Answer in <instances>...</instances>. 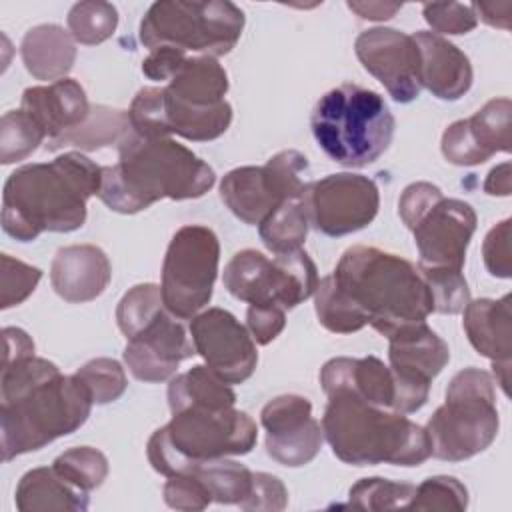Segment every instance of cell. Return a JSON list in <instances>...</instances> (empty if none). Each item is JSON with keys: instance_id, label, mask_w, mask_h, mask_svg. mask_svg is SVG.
I'll list each match as a JSON object with an SVG mask.
<instances>
[{"instance_id": "6da1fadb", "label": "cell", "mask_w": 512, "mask_h": 512, "mask_svg": "<svg viewBox=\"0 0 512 512\" xmlns=\"http://www.w3.org/2000/svg\"><path fill=\"white\" fill-rule=\"evenodd\" d=\"M92 396L72 374L46 358L26 356L2 364L0 438L2 458L44 448L78 430L90 416Z\"/></svg>"}, {"instance_id": "7a4b0ae2", "label": "cell", "mask_w": 512, "mask_h": 512, "mask_svg": "<svg viewBox=\"0 0 512 512\" xmlns=\"http://www.w3.org/2000/svg\"><path fill=\"white\" fill-rule=\"evenodd\" d=\"M102 166L80 152L16 168L2 192V228L20 242L42 232H74L86 222V202L98 194Z\"/></svg>"}, {"instance_id": "3957f363", "label": "cell", "mask_w": 512, "mask_h": 512, "mask_svg": "<svg viewBox=\"0 0 512 512\" xmlns=\"http://www.w3.org/2000/svg\"><path fill=\"white\" fill-rule=\"evenodd\" d=\"M214 182L212 166L170 136L148 138L130 130L118 144V162L102 166L98 198L114 212L136 214L162 198H200Z\"/></svg>"}, {"instance_id": "277c9868", "label": "cell", "mask_w": 512, "mask_h": 512, "mask_svg": "<svg viewBox=\"0 0 512 512\" xmlns=\"http://www.w3.org/2000/svg\"><path fill=\"white\" fill-rule=\"evenodd\" d=\"M332 278L364 322L386 338L404 326L426 322L434 312L418 266L376 246L348 248Z\"/></svg>"}, {"instance_id": "5b68a950", "label": "cell", "mask_w": 512, "mask_h": 512, "mask_svg": "<svg viewBox=\"0 0 512 512\" xmlns=\"http://www.w3.org/2000/svg\"><path fill=\"white\" fill-rule=\"evenodd\" d=\"M322 434L336 458L354 466H418L432 456L430 438L406 414L366 402L350 390L326 392Z\"/></svg>"}, {"instance_id": "8992f818", "label": "cell", "mask_w": 512, "mask_h": 512, "mask_svg": "<svg viewBox=\"0 0 512 512\" xmlns=\"http://www.w3.org/2000/svg\"><path fill=\"white\" fill-rule=\"evenodd\" d=\"M256 440V422L234 406H184L150 436L146 454L152 468L170 478L210 460L248 454Z\"/></svg>"}, {"instance_id": "52a82bcc", "label": "cell", "mask_w": 512, "mask_h": 512, "mask_svg": "<svg viewBox=\"0 0 512 512\" xmlns=\"http://www.w3.org/2000/svg\"><path fill=\"white\" fill-rule=\"evenodd\" d=\"M310 126L328 158L348 168H362L388 150L396 120L378 92L346 82L318 98Z\"/></svg>"}, {"instance_id": "ba28073f", "label": "cell", "mask_w": 512, "mask_h": 512, "mask_svg": "<svg viewBox=\"0 0 512 512\" xmlns=\"http://www.w3.org/2000/svg\"><path fill=\"white\" fill-rule=\"evenodd\" d=\"M500 426L494 378L486 370L468 366L452 376L446 400L426 422L432 456L462 462L484 452Z\"/></svg>"}, {"instance_id": "9c48e42d", "label": "cell", "mask_w": 512, "mask_h": 512, "mask_svg": "<svg viewBox=\"0 0 512 512\" xmlns=\"http://www.w3.org/2000/svg\"><path fill=\"white\" fill-rule=\"evenodd\" d=\"M244 12L228 0H160L140 22L148 50L174 48L190 56H224L240 40Z\"/></svg>"}, {"instance_id": "30bf717a", "label": "cell", "mask_w": 512, "mask_h": 512, "mask_svg": "<svg viewBox=\"0 0 512 512\" xmlns=\"http://www.w3.org/2000/svg\"><path fill=\"white\" fill-rule=\"evenodd\" d=\"M222 282L242 302L276 304L290 310L314 294L318 270L302 248L274 258L246 248L230 258Z\"/></svg>"}, {"instance_id": "8fae6325", "label": "cell", "mask_w": 512, "mask_h": 512, "mask_svg": "<svg viewBox=\"0 0 512 512\" xmlns=\"http://www.w3.org/2000/svg\"><path fill=\"white\" fill-rule=\"evenodd\" d=\"M220 242L212 228L186 224L172 236L162 264V300L178 320L208 306L218 276Z\"/></svg>"}, {"instance_id": "7c38bea8", "label": "cell", "mask_w": 512, "mask_h": 512, "mask_svg": "<svg viewBox=\"0 0 512 512\" xmlns=\"http://www.w3.org/2000/svg\"><path fill=\"white\" fill-rule=\"evenodd\" d=\"M308 160L298 150H282L264 166L230 170L220 182V198L242 222L260 226L284 200L306 190Z\"/></svg>"}, {"instance_id": "4fadbf2b", "label": "cell", "mask_w": 512, "mask_h": 512, "mask_svg": "<svg viewBox=\"0 0 512 512\" xmlns=\"http://www.w3.org/2000/svg\"><path fill=\"white\" fill-rule=\"evenodd\" d=\"M308 224L338 238L366 228L378 214L380 192L372 178L352 172L328 174L304 190Z\"/></svg>"}, {"instance_id": "5bb4252c", "label": "cell", "mask_w": 512, "mask_h": 512, "mask_svg": "<svg viewBox=\"0 0 512 512\" xmlns=\"http://www.w3.org/2000/svg\"><path fill=\"white\" fill-rule=\"evenodd\" d=\"M388 342V360L396 382L394 410L412 414L426 404L430 382L448 364L450 350L426 322L396 330Z\"/></svg>"}, {"instance_id": "9a60e30c", "label": "cell", "mask_w": 512, "mask_h": 512, "mask_svg": "<svg viewBox=\"0 0 512 512\" xmlns=\"http://www.w3.org/2000/svg\"><path fill=\"white\" fill-rule=\"evenodd\" d=\"M196 354L226 384L248 380L258 364L256 342L250 332L224 308H208L190 320Z\"/></svg>"}, {"instance_id": "2e32d148", "label": "cell", "mask_w": 512, "mask_h": 512, "mask_svg": "<svg viewBox=\"0 0 512 512\" xmlns=\"http://www.w3.org/2000/svg\"><path fill=\"white\" fill-rule=\"evenodd\" d=\"M420 254L418 266L462 270L476 230L474 208L458 198L438 196L410 226Z\"/></svg>"}, {"instance_id": "e0dca14e", "label": "cell", "mask_w": 512, "mask_h": 512, "mask_svg": "<svg viewBox=\"0 0 512 512\" xmlns=\"http://www.w3.org/2000/svg\"><path fill=\"white\" fill-rule=\"evenodd\" d=\"M354 52L392 100L408 104L420 96V52L410 34L396 28H370L356 38Z\"/></svg>"}, {"instance_id": "ac0fdd59", "label": "cell", "mask_w": 512, "mask_h": 512, "mask_svg": "<svg viewBox=\"0 0 512 512\" xmlns=\"http://www.w3.org/2000/svg\"><path fill=\"white\" fill-rule=\"evenodd\" d=\"M266 430V452L282 466L298 468L316 458L322 446V426L312 416V404L300 394L272 398L260 412Z\"/></svg>"}, {"instance_id": "d6986e66", "label": "cell", "mask_w": 512, "mask_h": 512, "mask_svg": "<svg viewBox=\"0 0 512 512\" xmlns=\"http://www.w3.org/2000/svg\"><path fill=\"white\" fill-rule=\"evenodd\" d=\"M126 340L124 362L130 374L140 382L170 380L178 364L196 354L186 328L168 308L158 312Z\"/></svg>"}, {"instance_id": "ffe728a7", "label": "cell", "mask_w": 512, "mask_h": 512, "mask_svg": "<svg viewBox=\"0 0 512 512\" xmlns=\"http://www.w3.org/2000/svg\"><path fill=\"white\" fill-rule=\"evenodd\" d=\"M510 112V98H492L474 116L452 122L442 134L444 158L456 166H476L496 152H510Z\"/></svg>"}, {"instance_id": "44dd1931", "label": "cell", "mask_w": 512, "mask_h": 512, "mask_svg": "<svg viewBox=\"0 0 512 512\" xmlns=\"http://www.w3.org/2000/svg\"><path fill=\"white\" fill-rule=\"evenodd\" d=\"M512 296L500 300H470L464 312V332L472 348L492 362V372L504 394H510V354H512Z\"/></svg>"}, {"instance_id": "7402d4cb", "label": "cell", "mask_w": 512, "mask_h": 512, "mask_svg": "<svg viewBox=\"0 0 512 512\" xmlns=\"http://www.w3.org/2000/svg\"><path fill=\"white\" fill-rule=\"evenodd\" d=\"M112 278V266L102 248L72 244L56 252L50 266L54 292L72 304L96 300Z\"/></svg>"}, {"instance_id": "603a6c76", "label": "cell", "mask_w": 512, "mask_h": 512, "mask_svg": "<svg viewBox=\"0 0 512 512\" xmlns=\"http://www.w3.org/2000/svg\"><path fill=\"white\" fill-rule=\"evenodd\" d=\"M20 110L38 124L48 142L80 126L90 114V104L84 88L76 80L62 78L46 86L26 88Z\"/></svg>"}, {"instance_id": "cb8c5ba5", "label": "cell", "mask_w": 512, "mask_h": 512, "mask_svg": "<svg viewBox=\"0 0 512 512\" xmlns=\"http://www.w3.org/2000/svg\"><path fill=\"white\" fill-rule=\"evenodd\" d=\"M420 52L422 88L440 100L462 98L474 80L468 56L450 40L436 32L420 30L412 34Z\"/></svg>"}, {"instance_id": "d4e9b609", "label": "cell", "mask_w": 512, "mask_h": 512, "mask_svg": "<svg viewBox=\"0 0 512 512\" xmlns=\"http://www.w3.org/2000/svg\"><path fill=\"white\" fill-rule=\"evenodd\" d=\"M76 40L58 24H38L30 28L20 44L26 70L36 80H62L76 60Z\"/></svg>"}, {"instance_id": "484cf974", "label": "cell", "mask_w": 512, "mask_h": 512, "mask_svg": "<svg viewBox=\"0 0 512 512\" xmlns=\"http://www.w3.org/2000/svg\"><path fill=\"white\" fill-rule=\"evenodd\" d=\"M162 88L182 104L210 108L226 102L228 74L212 56H188Z\"/></svg>"}, {"instance_id": "4316f807", "label": "cell", "mask_w": 512, "mask_h": 512, "mask_svg": "<svg viewBox=\"0 0 512 512\" xmlns=\"http://www.w3.org/2000/svg\"><path fill=\"white\" fill-rule=\"evenodd\" d=\"M14 502L20 512H84L88 508V492L68 484L52 466H42L28 470L20 478Z\"/></svg>"}, {"instance_id": "83f0119b", "label": "cell", "mask_w": 512, "mask_h": 512, "mask_svg": "<svg viewBox=\"0 0 512 512\" xmlns=\"http://www.w3.org/2000/svg\"><path fill=\"white\" fill-rule=\"evenodd\" d=\"M130 130L132 124L128 112L110 106H90V114L80 126L48 140L46 148L60 150L66 146H76L80 150H96L112 144L118 146Z\"/></svg>"}, {"instance_id": "f1b7e54d", "label": "cell", "mask_w": 512, "mask_h": 512, "mask_svg": "<svg viewBox=\"0 0 512 512\" xmlns=\"http://www.w3.org/2000/svg\"><path fill=\"white\" fill-rule=\"evenodd\" d=\"M236 394L220 376H216L208 366H194L178 376L170 378L168 384V406L170 412L184 406H214L228 408L234 406Z\"/></svg>"}, {"instance_id": "f546056e", "label": "cell", "mask_w": 512, "mask_h": 512, "mask_svg": "<svg viewBox=\"0 0 512 512\" xmlns=\"http://www.w3.org/2000/svg\"><path fill=\"white\" fill-rule=\"evenodd\" d=\"M308 216L304 208V194L284 200L260 226L258 234L264 246L274 254L300 250L308 234Z\"/></svg>"}, {"instance_id": "4dcf8cb0", "label": "cell", "mask_w": 512, "mask_h": 512, "mask_svg": "<svg viewBox=\"0 0 512 512\" xmlns=\"http://www.w3.org/2000/svg\"><path fill=\"white\" fill-rule=\"evenodd\" d=\"M188 474L200 478L210 490L214 502L220 504H240L248 496L254 476V472H250L244 464L228 458L204 462L192 468Z\"/></svg>"}, {"instance_id": "1f68e13d", "label": "cell", "mask_w": 512, "mask_h": 512, "mask_svg": "<svg viewBox=\"0 0 512 512\" xmlns=\"http://www.w3.org/2000/svg\"><path fill=\"white\" fill-rule=\"evenodd\" d=\"M314 302L318 322L334 334H352L366 326L364 318L354 310L352 302L338 288L332 274L318 280V286L314 290Z\"/></svg>"}, {"instance_id": "d6a6232c", "label": "cell", "mask_w": 512, "mask_h": 512, "mask_svg": "<svg viewBox=\"0 0 512 512\" xmlns=\"http://www.w3.org/2000/svg\"><path fill=\"white\" fill-rule=\"evenodd\" d=\"M66 22L70 36L76 42L94 46L114 34L118 26V10L114 4L100 0L76 2L68 12Z\"/></svg>"}, {"instance_id": "836d02e7", "label": "cell", "mask_w": 512, "mask_h": 512, "mask_svg": "<svg viewBox=\"0 0 512 512\" xmlns=\"http://www.w3.org/2000/svg\"><path fill=\"white\" fill-rule=\"evenodd\" d=\"M52 468L60 478L82 492H90L102 486L108 476L106 456L92 446H78L62 452L52 462Z\"/></svg>"}, {"instance_id": "e575fe53", "label": "cell", "mask_w": 512, "mask_h": 512, "mask_svg": "<svg viewBox=\"0 0 512 512\" xmlns=\"http://www.w3.org/2000/svg\"><path fill=\"white\" fill-rule=\"evenodd\" d=\"M416 486L386 478H362L348 490V504L360 510L408 508Z\"/></svg>"}, {"instance_id": "d590c367", "label": "cell", "mask_w": 512, "mask_h": 512, "mask_svg": "<svg viewBox=\"0 0 512 512\" xmlns=\"http://www.w3.org/2000/svg\"><path fill=\"white\" fill-rule=\"evenodd\" d=\"M44 140V132L24 110H10L0 120V162H20L28 158Z\"/></svg>"}, {"instance_id": "8d00e7d4", "label": "cell", "mask_w": 512, "mask_h": 512, "mask_svg": "<svg viewBox=\"0 0 512 512\" xmlns=\"http://www.w3.org/2000/svg\"><path fill=\"white\" fill-rule=\"evenodd\" d=\"M164 300L162 290L156 284H136L132 286L116 306V322L120 332L130 338L138 332L148 320H152L158 312H162Z\"/></svg>"}, {"instance_id": "74e56055", "label": "cell", "mask_w": 512, "mask_h": 512, "mask_svg": "<svg viewBox=\"0 0 512 512\" xmlns=\"http://www.w3.org/2000/svg\"><path fill=\"white\" fill-rule=\"evenodd\" d=\"M418 270L432 294L434 312L460 314L466 308V304L470 302V290L462 270L430 266H418Z\"/></svg>"}, {"instance_id": "f35d334b", "label": "cell", "mask_w": 512, "mask_h": 512, "mask_svg": "<svg viewBox=\"0 0 512 512\" xmlns=\"http://www.w3.org/2000/svg\"><path fill=\"white\" fill-rule=\"evenodd\" d=\"M74 376L88 388L94 404L118 400L128 386L126 372L114 358L88 360L74 372Z\"/></svg>"}, {"instance_id": "ab89813d", "label": "cell", "mask_w": 512, "mask_h": 512, "mask_svg": "<svg viewBox=\"0 0 512 512\" xmlns=\"http://www.w3.org/2000/svg\"><path fill=\"white\" fill-rule=\"evenodd\" d=\"M410 510H454L468 508V490L454 476H432L416 486Z\"/></svg>"}, {"instance_id": "60d3db41", "label": "cell", "mask_w": 512, "mask_h": 512, "mask_svg": "<svg viewBox=\"0 0 512 512\" xmlns=\"http://www.w3.org/2000/svg\"><path fill=\"white\" fill-rule=\"evenodd\" d=\"M42 270L10 254L0 256V308L8 310L22 304L38 286Z\"/></svg>"}, {"instance_id": "b9f144b4", "label": "cell", "mask_w": 512, "mask_h": 512, "mask_svg": "<svg viewBox=\"0 0 512 512\" xmlns=\"http://www.w3.org/2000/svg\"><path fill=\"white\" fill-rule=\"evenodd\" d=\"M424 20L436 34H468L476 28L478 18L472 4L462 2H430L422 6Z\"/></svg>"}, {"instance_id": "7bdbcfd3", "label": "cell", "mask_w": 512, "mask_h": 512, "mask_svg": "<svg viewBox=\"0 0 512 512\" xmlns=\"http://www.w3.org/2000/svg\"><path fill=\"white\" fill-rule=\"evenodd\" d=\"M164 502L174 510H204L214 502L206 484L194 474L170 476L164 484Z\"/></svg>"}, {"instance_id": "ee69618b", "label": "cell", "mask_w": 512, "mask_h": 512, "mask_svg": "<svg viewBox=\"0 0 512 512\" xmlns=\"http://www.w3.org/2000/svg\"><path fill=\"white\" fill-rule=\"evenodd\" d=\"M288 504V492L286 486L280 482V478L266 474V472H254L252 476V488L248 496L238 504L242 510H266V512H280Z\"/></svg>"}, {"instance_id": "f6af8a7d", "label": "cell", "mask_w": 512, "mask_h": 512, "mask_svg": "<svg viewBox=\"0 0 512 512\" xmlns=\"http://www.w3.org/2000/svg\"><path fill=\"white\" fill-rule=\"evenodd\" d=\"M510 224L512 220L506 218L490 228L482 244V256L486 270L498 278L512 276V256H510Z\"/></svg>"}, {"instance_id": "bcb514c9", "label": "cell", "mask_w": 512, "mask_h": 512, "mask_svg": "<svg viewBox=\"0 0 512 512\" xmlns=\"http://www.w3.org/2000/svg\"><path fill=\"white\" fill-rule=\"evenodd\" d=\"M246 324L254 342L266 346L284 330L286 310L276 304H250Z\"/></svg>"}, {"instance_id": "7dc6e473", "label": "cell", "mask_w": 512, "mask_h": 512, "mask_svg": "<svg viewBox=\"0 0 512 512\" xmlns=\"http://www.w3.org/2000/svg\"><path fill=\"white\" fill-rule=\"evenodd\" d=\"M442 196V190L430 182H412L404 188L400 200H398V214L406 228L414 224V220L438 198Z\"/></svg>"}, {"instance_id": "c3c4849f", "label": "cell", "mask_w": 512, "mask_h": 512, "mask_svg": "<svg viewBox=\"0 0 512 512\" xmlns=\"http://www.w3.org/2000/svg\"><path fill=\"white\" fill-rule=\"evenodd\" d=\"M188 54L174 48H156L142 60V72L154 82H168Z\"/></svg>"}, {"instance_id": "681fc988", "label": "cell", "mask_w": 512, "mask_h": 512, "mask_svg": "<svg viewBox=\"0 0 512 512\" xmlns=\"http://www.w3.org/2000/svg\"><path fill=\"white\" fill-rule=\"evenodd\" d=\"M2 336H4L2 364L12 362V360H20V358H26V356H34V342L24 330L8 326V328L2 330Z\"/></svg>"}, {"instance_id": "f907efd6", "label": "cell", "mask_w": 512, "mask_h": 512, "mask_svg": "<svg viewBox=\"0 0 512 512\" xmlns=\"http://www.w3.org/2000/svg\"><path fill=\"white\" fill-rule=\"evenodd\" d=\"M472 10L476 18L484 20L488 26L510 30V12H512L510 2H474Z\"/></svg>"}, {"instance_id": "816d5d0a", "label": "cell", "mask_w": 512, "mask_h": 512, "mask_svg": "<svg viewBox=\"0 0 512 512\" xmlns=\"http://www.w3.org/2000/svg\"><path fill=\"white\" fill-rule=\"evenodd\" d=\"M346 6L364 20H388L402 8L398 2H348Z\"/></svg>"}, {"instance_id": "f5cc1de1", "label": "cell", "mask_w": 512, "mask_h": 512, "mask_svg": "<svg viewBox=\"0 0 512 512\" xmlns=\"http://www.w3.org/2000/svg\"><path fill=\"white\" fill-rule=\"evenodd\" d=\"M512 190V174L510 162H502L500 166L492 168L484 182V192L490 196H508Z\"/></svg>"}]
</instances>
